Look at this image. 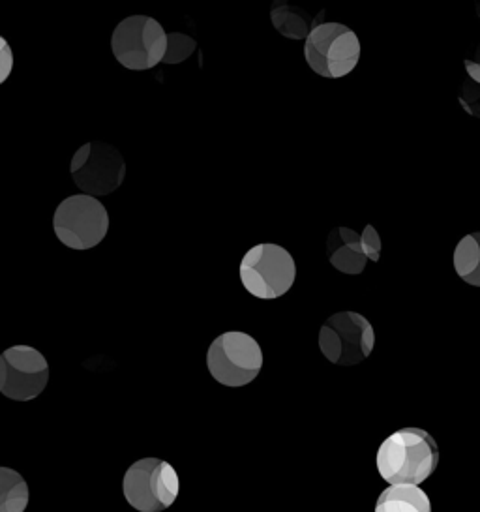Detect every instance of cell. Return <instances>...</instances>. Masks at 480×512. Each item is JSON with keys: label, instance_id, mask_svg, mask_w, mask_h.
I'll use <instances>...</instances> for the list:
<instances>
[{"label": "cell", "instance_id": "7a4b0ae2", "mask_svg": "<svg viewBox=\"0 0 480 512\" xmlns=\"http://www.w3.org/2000/svg\"><path fill=\"white\" fill-rule=\"evenodd\" d=\"M244 289L261 301H276L289 293L297 280V263L284 246L263 242L252 246L239 265Z\"/></svg>", "mask_w": 480, "mask_h": 512}, {"label": "cell", "instance_id": "7c38bea8", "mask_svg": "<svg viewBox=\"0 0 480 512\" xmlns=\"http://www.w3.org/2000/svg\"><path fill=\"white\" fill-rule=\"evenodd\" d=\"M323 16L325 12L314 17L306 8H300L287 0H274L270 6V23L274 31L287 40H295V42L306 40L308 34L321 23L319 19Z\"/></svg>", "mask_w": 480, "mask_h": 512}, {"label": "cell", "instance_id": "5b68a950", "mask_svg": "<svg viewBox=\"0 0 480 512\" xmlns=\"http://www.w3.org/2000/svg\"><path fill=\"white\" fill-rule=\"evenodd\" d=\"M180 479L175 467L160 458H141L128 467L122 494L137 512H164L177 501Z\"/></svg>", "mask_w": 480, "mask_h": 512}, {"label": "cell", "instance_id": "ac0fdd59", "mask_svg": "<svg viewBox=\"0 0 480 512\" xmlns=\"http://www.w3.org/2000/svg\"><path fill=\"white\" fill-rule=\"evenodd\" d=\"M12 70H14V51L6 42V38L0 36V85L8 81V77L12 76Z\"/></svg>", "mask_w": 480, "mask_h": 512}, {"label": "cell", "instance_id": "30bf717a", "mask_svg": "<svg viewBox=\"0 0 480 512\" xmlns=\"http://www.w3.org/2000/svg\"><path fill=\"white\" fill-rule=\"evenodd\" d=\"M47 383L49 362L36 347L12 346L0 355V394L8 400H36Z\"/></svg>", "mask_w": 480, "mask_h": 512}, {"label": "cell", "instance_id": "6da1fadb", "mask_svg": "<svg viewBox=\"0 0 480 512\" xmlns=\"http://www.w3.org/2000/svg\"><path fill=\"white\" fill-rule=\"evenodd\" d=\"M375 464L381 479L390 486H420L434 475L439 464V449L426 430L402 428L379 445Z\"/></svg>", "mask_w": 480, "mask_h": 512}, {"label": "cell", "instance_id": "d6986e66", "mask_svg": "<svg viewBox=\"0 0 480 512\" xmlns=\"http://www.w3.org/2000/svg\"><path fill=\"white\" fill-rule=\"evenodd\" d=\"M464 66L469 79H471L473 83L480 85V44L477 46V49H475L473 57H467V59H465Z\"/></svg>", "mask_w": 480, "mask_h": 512}, {"label": "cell", "instance_id": "3957f363", "mask_svg": "<svg viewBox=\"0 0 480 512\" xmlns=\"http://www.w3.org/2000/svg\"><path fill=\"white\" fill-rule=\"evenodd\" d=\"M263 349L252 334L227 331L212 340L207 351V368L214 381L239 389L257 379L263 370Z\"/></svg>", "mask_w": 480, "mask_h": 512}, {"label": "cell", "instance_id": "5bb4252c", "mask_svg": "<svg viewBox=\"0 0 480 512\" xmlns=\"http://www.w3.org/2000/svg\"><path fill=\"white\" fill-rule=\"evenodd\" d=\"M458 278L467 286L480 287V231L462 237L452 254Z\"/></svg>", "mask_w": 480, "mask_h": 512}, {"label": "cell", "instance_id": "2e32d148", "mask_svg": "<svg viewBox=\"0 0 480 512\" xmlns=\"http://www.w3.org/2000/svg\"><path fill=\"white\" fill-rule=\"evenodd\" d=\"M197 49V42L192 36L182 32H169L167 34V49H165L164 64H180L188 61Z\"/></svg>", "mask_w": 480, "mask_h": 512}, {"label": "cell", "instance_id": "9a60e30c", "mask_svg": "<svg viewBox=\"0 0 480 512\" xmlns=\"http://www.w3.org/2000/svg\"><path fill=\"white\" fill-rule=\"evenodd\" d=\"M29 501V484L23 475L12 467H0V512H25Z\"/></svg>", "mask_w": 480, "mask_h": 512}, {"label": "cell", "instance_id": "ba28073f", "mask_svg": "<svg viewBox=\"0 0 480 512\" xmlns=\"http://www.w3.org/2000/svg\"><path fill=\"white\" fill-rule=\"evenodd\" d=\"M53 231L60 244L85 252L102 244L109 233V212L96 197H66L53 216Z\"/></svg>", "mask_w": 480, "mask_h": 512}, {"label": "cell", "instance_id": "9c48e42d", "mask_svg": "<svg viewBox=\"0 0 480 512\" xmlns=\"http://www.w3.org/2000/svg\"><path fill=\"white\" fill-rule=\"evenodd\" d=\"M70 173L85 196L98 199L119 190L126 179V162L113 145L90 141L72 156Z\"/></svg>", "mask_w": 480, "mask_h": 512}, {"label": "cell", "instance_id": "8fae6325", "mask_svg": "<svg viewBox=\"0 0 480 512\" xmlns=\"http://www.w3.org/2000/svg\"><path fill=\"white\" fill-rule=\"evenodd\" d=\"M383 242L372 224L357 233L351 227H334L327 239L329 263L345 276H359L368 261L377 263L381 259Z\"/></svg>", "mask_w": 480, "mask_h": 512}, {"label": "cell", "instance_id": "277c9868", "mask_svg": "<svg viewBox=\"0 0 480 512\" xmlns=\"http://www.w3.org/2000/svg\"><path fill=\"white\" fill-rule=\"evenodd\" d=\"M304 61L325 79L349 76L360 61L359 36L342 23H319L304 40Z\"/></svg>", "mask_w": 480, "mask_h": 512}, {"label": "cell", "instance_id": "52a82bcc", "mask_svg": "<svg viewBox=\"0 0 480 512\" xmlns=\"http://www.w3.org/2000/svg\"><path fill=\"white\" fill-rule=\"evenodd\" d=\"M317 344L330 364L357 366L374 353V325L359 312H338L321 325Z\"/></svg>", "mask_w": 480, "mask_h": 512}, {"label": "cell", "instance_id": "8992f818", "mask_svg": "<svg viewBox=\"0 0 480 512\" xmlns=\"http://www.w3.org/2000/svg\"><path fill=\"white\" fill-rule=\"evenodd\" d=\"M167 32L149 16L122 19L111 36V51L122 68L145 72L164 62Z\"/></svg>", "mask_w": 480, "mask_h": 512}, {"label": "cell", "instance_id": "4fadbf2b", "mask_svg": "<svg viewBox=\"0 0 480 512\" xmlns=\"http://www.w3.org/2000/svg\"><path fill=\"white\" fill-rule=\"evenodd\" d=\"M375 512H432V501L419 486L398 484L379 494Z\"/></svg>", "mask_w": 480, "mask_h": 512}, {"label": "cell", "instance_id": "e0dca14e", "mask_svg": "<svg viewBox=\"0 0 480 512\" xmlns=\"http://www.w3.org/2000/svg\"><path fill=\"white\" fill-rule=\"evenodd\" d=\"M458 100H460V106L464 107L467 115L480 119V85L469 79L462 87Z\"/></svg>", "mask_w": 480, "mask_h": 512}]
</instances>
